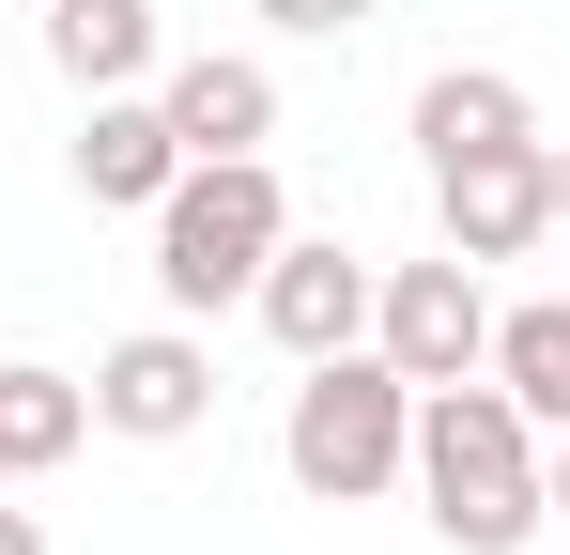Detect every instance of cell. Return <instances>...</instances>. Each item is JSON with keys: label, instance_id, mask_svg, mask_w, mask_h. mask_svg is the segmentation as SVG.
<instances>
[{"label": "cell", "instance_id": "1", "mask_svg": "<svg viewBox=\"0 0 570 555\" xmlns=\"http://www.w3.org/2000/svg\"><path fill=\"white\" fill-rule=\"evenodd\" d=\"M416 494H432V525L463 555H524L540 541V417L509 401V386H416V463H401Z\"/></svg>", "mask_w": 570, "mask_h": 555}, {"label": "cell", "instance_id": "2", "mask_svg": "<svg viewBox=\"0 0 570 555\" xmlns=\"http://www.w3.org/2000/svg\"><path fill=\"white\" fill-rule=\"evenodd\" d=\"M278 232H293V201H278L263 155H186L170 201H155V293L170 309H232L247 278L278 263Z\"/></svg>", "mask_w": 570, "mask_h": 555}, {"label": "cell", "instance_id": "3", "mask_svg": "<svg viewBox=\"0 0 570 555\" xmlns=\"http://www.w3.org/2000/svg\"><path fill=\"white\" fill-rule=\"evenodd\" d=\"M278 448H293V478H308L324 509H355V494H385V478L416 463V386H401L385 356H355V340H340V356H308Z\"/></svg>", "mask_w": 570, "mask_h": 555}, {"label": "cell", "instance_id": "4", "mask_svg": "<svg viewBox=\"0 0 570 555\" xmlns=\"http://www.w3.org/2000/svg\"><path fill=\"white\" fill-rule=\"evenodd\" d=\"M371 356L401 370V386H463V370L493 356V309H478V263H463V247L371 278Z\"/></svg>", "mask_w": 570, "mask_h": 555}, {"label": "cell", "instance_id": "5", "mask_svg": "<svg viewBox=\"0 0 570 555\" xmlns=\"http://www.w3.org/2000/svg\"><path fill=\"white\" fill-rule=\"evenodd\" d=\"M448 247L463 263H524L540 232H556V155L540 139H493V155H448Z\"/></svg>", "mask_w": 570, "mask_h": 555}, {"label": "cell", "instance_id": "6", "mask_svg": "<svg viewBox=\"0 0 570 555\" xmlns=\"http://www.w3.org/2000/svg\"><path fill=\"white\" fill-rule=\"evenodd\" d=\"M94 417L139 432V448H186L200 417H216V356H200L186 324H155V340H124V356L94 370Z\"/></svg>", "mask_w": 570, "mask_h": 555}, {"label": "cell", "instance_id": "7", "mask_svg": "<svg viewBox=\"0 0 570 555\" xmlns=\"http://www.w3.org/2000/svg\"><path fill=\"white\" fill-rule=\"evenodd\" d=\"M247 293H263L278 356H340V340H371V263H355V247H293V232H278V263L247 278Z\"/></svg>", "mask_w": 570, "mask_h": 555}, {"label": "cell", "instance_id": "8", "mask_svg": "<svg viewBox=\"0 0 570 555\" xmlns=\"http://www.w3.org/2000/svg\"><path fill=\"white\" fill-rule=\"evenodd\" d=\"M155 108H170V139H186V155H263V139H278V78H263V62H232V47L170 62Z\"/></svg>", "mask_w": 570, "mask_h": 555}, {"label": "cell", "instance_id": "9", "mask_svg": "<svg viewBox=\"0 0 570 555\" xmlns=\"http://www.w3.org/2000/svg\"><path fill=\"white\" fill-rule=\"evenodd\" d=\"M170 171H186L170 108H155V93H94V124H78V185H94V201H170Z\"/></svg>", "mask_w": 570, "mask_h": 555}, {"label": "cell", "instance_id": "10", "mask_svg": "<svg viewBox=\"0 0 570 555\" xmlns=\"http://www.w3.org/2000/svg\"><path fill=\"white\" fill-rule=\"evenodd\" d=\"M47 62L78 93H139L155 78V0H47Z\"/></svg>", "mask_w": 570, "mask_h": 555}, {"label": "cell", "instance_id": "11", "mask_svg": "<svg viewBox=\"0 0 570 555\" xmlns=\"http://www.w3.org/2000/svg\"><path fill=\"white\" fill-rule=\"evenodd\" d=\"M493 139H524V78L448 62V78L416 93V155H432V171H448V155H493Z\"/></svg>", "mask_w": 570, "mask_h": 555}, {"label": "cell", "instance_id": "12", "mask_svg": "<svg viewBox=\"0 0 570 555\" xmlns=\"http://www.w3.org/2000/svg\"><path fill=\"white\" fill-rule=\"evenodd\" d=\"M78 432H94V386H62V370H0V494L47 478Z\"/></svg>", "mask_w": 570, "mask_h": 555}, {"label": "cell", "instance_id": "13", "mask_svg": "<svg viewBox=\"0 0 570 555\" xmlns=\"http://www.w3.org/2000/svg\"><path fill=\"white\" fill-rule=\"evenodd\" d=\"M493 386H509L540 432H570V309H509V324H493Z\"/></svg>", "mask_w": 570, "mask_h": 555}, {"label": "cell", "instance_id": "14", "mask_svg": "<svg viewBox=\"0 0 570 555\" xmlns=\"http://www.w3.org/2000/svg\"><path fill=\"white\" fill-rule=\"evenodd\" d=\"M263 16H278V31H355L371 0H263Z\"/></svg>", "mask_w": 570, "mask_h": 555}, {"label": "cell", "instance_id": "15", "mask_svg": "<svg viewBox=\"0 0 570 555\" xmlns=\"http://www.w3.org/2000/svg\"><path fill=\"white\" fill-rule=\"evenodd\" d=\"M540 525H570V432L540 448Z\"/></svg>", "mask_w": 570, "mask_h": 555}, {"label": "cell", "instance_id": "16", "mask_svg": "<svg viewBox=\"0 0 570 555\" xmlns=\"http://www.w3.org/2000/svg\"><path fill=\"white\" fill-rule=\"evenodd\" d=\"M0 555H47V525H31V509H0Z\"/></svg>", "mask_w": 570, "mask_h": 555}, {"label": "cell", "instance_id": "17", "mask_svg": "<svg viewBox=\"0 0 570 555\" xmlns=\"http://www.w3.org/2000/svg\"><path fill=\"white\" fill-rule=\"evenodd\" d=\"M556 216H570V155H556Z\"/></svg>", "mask_w": 570, "mask_h": 555}]
</instances>
